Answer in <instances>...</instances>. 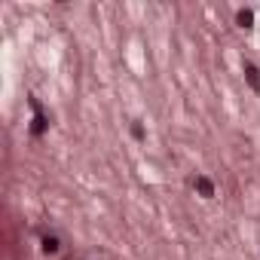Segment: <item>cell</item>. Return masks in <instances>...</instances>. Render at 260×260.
Returning <instances> with one entry per match:
<instances>
[{"mask_svg": "<svg viewBox=\"0 0 260 260\" xmlns=\"http://www.w3.org/2000/svg\"><path fill=\"white\" fill-rule=\"evenodd\" d=\"M245 80H248V86H251L254 92H260V71H257V64L245 61Z\"/></svg>", "mask_w": 260, "mask_h": 260, "instance_id": "1", "label": "cell"}, {"mask_svg": "<svg viewBox=\"0 0 260 260\" xmlns=\"http://www.w3.org/2000/svg\"><path fill=\"white\" fill-rule=\"evenodd\" d=\"M193 184H196V190H199V193L205 196V199H211V196H214V184H211V178H205V175H196V180H193Z\"/></svg>", "mask_w": 260, "mask_h": 260, "instance_id": "2", "label": "cell"}, {"mask_svg": "<svg viewBox=\"0 0 260 260\" xmlns=\"http://www.w3.org/2000/svg\"><path fill=\"white\" fill-rule=\"evenodd\" d=\"M31 104H34V110H37V117H34L31 132H34V135H43V132H46V117L40 114V104H37V101H31Z\"/></svg>", "mask_w": 260, "mask_h": 260, "instance_id": "3", "label": "cell"}, {"mask_svg": "<svg viewBox=\"0 0 260 260\" xmlns=\"http://www.w3.org/2000/svg\"><path fill=\"white\" fill-rule=\"evenodd\" d=\"M61 239L59 236H43V254H59Z\"/></svg>", "mask_w": 260, "mask_h": 260, "instance_id": "4", "label": "cell"}, {"mask_svg": "<svg viewBox=\"0 0 260 260\" xmlns=\"http://www.w3.org/2000/svg\"><path fill=\"white\" fill-rule=\"evenodd\" d=\"M236 21H239V28H251L254 25V13L251 9H239V13H236Z\"/></svg>", "mask_w": 260, "mask_h": 260, "instance_id": "5", "label": "cell"}]
</instances>
